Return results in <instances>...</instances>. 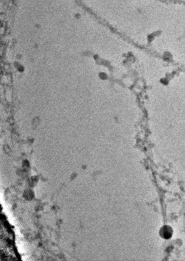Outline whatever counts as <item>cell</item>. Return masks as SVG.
<instances>
[{
    "instance_id": "cell-1",
    "label": "cell",
    "mask_w": 185,
    "mask_h": 261,
    "mask_svg": "<svg viewBox=\"0 0 185 261\" xmlns=\"http://www.w3.org/2000/svg\"><path fill=\"white\" fill-rule=\"evenodd\" d=\"M160 235L165 239H168L171 236V229L168 226H164L160 230Z\"/></svg>"
}]
</instances>
